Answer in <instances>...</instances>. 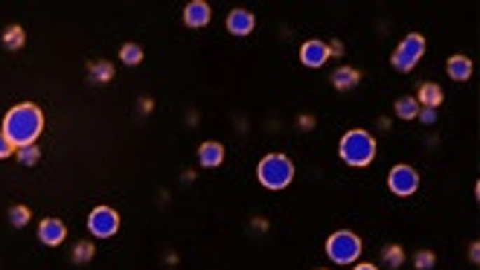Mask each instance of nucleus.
<instances>
[{
	"label": "nucleus",
	"mask_w": 480,
	"mask_h": 270,
	"mask_svg": "<svg viewBox=\"0 0 480 270\" xmlns=\"http://www.w3.org/2000/svg\"><path fill=\"white\" fill-rule=\"evenodd\" d=\"M210 21H213V9H210V3H204V0H192V3L184 6V24L189 29H201Z\"/></svg>",
	"instance_id": "nucleus-10"
},
{
	"label": "nucleus",
	"mask_w": 480,
	"mask_h": 270,
	"mask_svg": "<svg viewBox=\"0 0 480 270\" xmlns=\"http://www.w3.org/2000/svg\"><path fill=\"white\" fill-rule=\"evenodd\" d=\"M361 239L350 229H338L326 239V256H329L335 264H355L361 256Z\"/></svg>",
	"instance_id": "nucleus-5"
},
{
	"label": "nucleus",
	"mask_w": 480,
	"mask_h": 270,
	"mask_svg": "<svg viewBox=\"0 0 480 270\" xmlns=\"http://www.w3.org/2000/svg\"><path fill=\"white\" fill-rule=\"evenodd\" d=\"M434 264H437V256L431 253V250H419V253L413 256V267L416 270H434Z\"/></svg>",
	"instance_id": "nucleus-24"
},
{
	"label": "nucleus",
	"mask_w": 480,
	"mask_h": 270,
	"mask_svg": "<svg viewBox=\"0 0 480 270\" xmlns=\"http://www.w3.org/2000/svg\"><path fill=\"white\" fill-rule=\"evenodd\" d=\"M88 229L93 233V239H111V236H117V229H120V212L111 209V206H96V209H90Z\"/></svg>",
	"instance_id": "nucleus-7"
},
{
	"label": "nucleus",
	"mask_w": 480,
	"mask_h": 270,
	"mask_svg": "<svg viewBox=\"0 0 480 270\" xmlns=\"http://www.w3.org/2000/svg\"><path fill=\"white\" fill-rule=\"evenodd\" d=\"M315 270H326V267H315Z\"/></svg>",
	"instance_id": "nucleus-31"
},
{
	"label": "nucleus",
	"mask_w": 480,
	"mask_h": 270,
	"mask_svg": "<svg viewBox=\"0 0 480 270\" xmlns=\"http://www.w3.org/2000/svg\"><path fill=\"white\" fill-rule=\"evenodd\" d=\"M425 47H428L425 35H422V32H408V35L399 41V47L393 50V55H390L393 70H399V73H411V70L419 64L422 55H425Z\"/></svg>",
	"instance_id": "nucleus-4"
},
{
	"label": "nucleus",
	"mask_w": 480,
	"mask_h": 270,
	"mask_svg": "<svg viewBox=\"0 0 480 270\" xmlns=\"http://www.w3.org/2000/svg\"><path fill=\"white\" fill-rule=\"evenodd\" d=\"M469 259H472L474 264L480 262V244H477V241H472V247H469Z\"/></svg>",
	"instance_id": "nucleus-27"
},
{
	"label": "nucleus",
	"mask_w": 480,
	"mask_h": 270,
	"mask_svg": "<svg viewBox=\"0 0 480 270\" xmlns=\"http://www.w3.org/2000/svg\"><path fill=\"white\" fill-rule=\"evenodd\" d=\"M376 151H378V145H376V137L370 131H364V128H352V131H347L341 137V143H338V154H341V160L347 163V166H352V169H364V166H370L373 160H376Z\"/></svg>",
	"instance_id": "nucleus-2"
},
{
	"label": "nucleus",
	"mask_w": 480,
	"mask_h": 270,
	"mask_svg": "<svg viewBox=\"0 0 480 270\" xmlns=\"http://www.w3.org/2000/svg\"><path fill=\"white\" fill-rule=\"evenodd\" d=\"M12 154H15V145L6 140V134L4 131H0V160H6V157H12Z\"/></svg>",
	"instance_id": "nucleus-25"
},
{
	"label": "nucleus",
	"mask_w": 480,
	"mask_h": 270,
	"mask_svg": "<svg viewBox=\"0 0 480 270\" xmlns=\"http://www.w3.org/2000/svg\"><path fill=\"white\" fill-rule=\"evenodd\" d=\"M67 236V227L59 221V218H44L38 224V241L47 244V247H59Z\"/></svg>",
	"instance_id": "nucleus-11"
},
{
	"label": "nucleus",
	"mask_w": 480,
	"mask_h": 270,
	"mask_svg": "<svg viewBox=\"0 0 480 270\" xmlns=\"http://www.w3.org/2000/svg\"><path fill=\"white\" fill-rule=\"evenodd\" d=\"M0 41H4V47H6V50H21V47L27 44V32H24V27L12 24V27H6V29H4V35H0Z\"/></svg>",
	"instance_id": "nucleus-17"
},
{
	"label": "nucleus",
	"mask_w": 480,
	"mask_h": 270,
	"mask_svg": "<svg viewBox=\"0 0 480 270\" xmlns=\"http://www.w3.org/2000/svg\"><path fill=\"white\" fill-rule=\"evenodd\" d=\"M29 218H32V212H29V206H24V204H18V206L9 209V224H12L15 229H24V227L29 224Z\"/></svg>",
	"instance_id": "nucleus-21"
},
{
	"label": "nucleus",
	"mask_w": 480,
	"mask_h": 270,
	"mask_svg": "<svg viewBox=\"0 0 480 270\" xmlns=\"http://www.w3.org/2000/svg\"><path fill=\"white\" fill-rule=\"evenodd\" d=\"M416 117L425 122V125H434V122H437V111H434V108H419Z\"/></svg>",
	"instance_id": "nucleus-26"
},
{
	"label": "nucleus",
	"mask_w": 480,
	"mask_h": 270,
	"mask_svg": "<svg viewBox=\"0 0 480 270\" xmlns=\"http://www.w3.org/2000/svg\"><path fill=\"white\" fill-rule=\"evenodd\" d=\"M329 55H343V44L341 41H332L329 44Z\"/></svg>",
	"instance_id": "nucleus-28"
},
{
	"label": "nucleus",
	"mask_w": 480,
	"mask_h": 270,
	"mask_svg": "<svg viewBox=\"0 0 480 270\" xmlns=\"http://www.w3.org/2000/svg\"><path fill=\"white\" fill-rule=\"evenodd\" d=\"M120 62H123L125 67H137V64L143 62V47L134 44V41L123 44V47H120Z\"/></svg>",
	"instance_id": "nucleus-20"
},
{
	"label": "nucleus",
	"mask_w": 480,
	"mask_h": 270,
	"mask_svg": "<svg viewBox=\"0 0 480 270\" xmlns=\"http://www.w3.org/2000/svg\"><path fill=\"white\" fill-rule=\"evenodd\" d=\"M88 76H90V82L93 85H108L111 79H114V64L111 62H90V67H88Z\"/></svg>",
	"instance_id": "nucleus-16"
},
{
	"label": "nucleus",
	"mask_w": 480,
	"mask_h": 270,
	"mask_svg": "<svg viewBox=\"0 0 480 270\" xmlns=\"http://www.w3.org/2000/svg\"><path fill=\"white\" fill-rule=\"evenodd\" d=\"M329 59H332V55H329V44H326V41H320V38H309V41H303V47H300V62H303V67L317 70V67H323Z\"/></svg>",
	"instance_id": "nucleus-8"
},
{
	"label": "nucleus",
	"mask_w": 480,
	"mask_h": 270,
	"mask_svg": "<svg viewBox=\"0 0 480 270\" xmlns=\"http://www.w3.org/2000/svg\"><path fill=\"white\" fill-rule=\"evenodd\" d=\"M198 163H201L204 169H216V166H221V163H224V145L216 143V140L201 143V145H198Z\"/></svg>",
	"instance_id": "nucleus-13"
},
{
	"label": "nucleus",
	"mask_w": 480,
	"mask_h": 270,
	"mask_svg": "<svg viewBox=\"0 0 480 270\" xmlns=\"http://www.w3.org/2000/svg\"><path fill=\"white\" fill-rule=\"evenodd\" d=\"M312 125H315L312 117H300V128H312Z\"/></svg>",
	"instance_id": "nucleus-29"
},
{
	"label": "nucleus",
	"mask_w": 480,
	"mask_h": 270,
	"mask_svg": "<svg viewBox=\"0 0 480 270\" xmlns=\"http://www.w3.org/2000/svg\"><path fill=\"white\" fill-rule=\"evenodd\" d=\"M443 99H446V93H443V87H439L437 82H425L419 87V96H416L419 108H434V111L443 105Z\"/></svg>",
	"instance_id": "nucleus-14"
},
{
	"label": "nucleus",
	"mask_w": 480,
	"mask_h": 270,
	"mask_svg": "<svg viewBox=\"0 0 480 270\" xmlns=\"http://www.w3.org/2000/svg\"><path fill=\"white\" fill-rule=\"evenodd\" d=\"M256 180L265 189L280 192V189H285L288 183L294 180V163L288 160L285 154H280V151L265 154V157L259 160V166H256Z\"/></svg>",
	"instance_id": "nucleus-3"
},
{
	"label": "nucleus",
	"mask_w": 480,
	"mask_h": 270,
	"mask_svg": "<svg viewBox=\"0 0 480 270\" xmlns=\"http://www.w3.org/2000/svg\"><path fill=\"white\" fill-rule=\"evenodd\" d=\"M15 157L21 166H35L41 160V151H38V145H24V148H15Z\"/></svg>",
	"instance_id": "nucleus-22"
},
{
	"label": "nucleus",
	"mask_w": 480,
	"mask_h": 270,
	"mask_svg": "<svg viewBox=\"0 0 480 270\" xmlns=\"http://www.w3.org/2000/svg\"><path fill=\"white\" fill-rule=\"evenodd\" d=\"M93 259V244L90 241H79L73 247V262L76 264H85V262H90Z\"/></svg>",
	"instance_id": "nucleus-23"
},
{
	"label": "nucleus",
	"mask_w": 480,
	"mask_h": 270,
	"mask_svg": "<svg viewBox=\"0 0 480 270\" xmlns=\"http://www.w3.org/2000/svg\"><path fill=\"white\" fill-rule=\"evenodd\" d=\"M388 186H390L393 195L411 198V195H416V189H419V171L413 166H408V163H399V166H393L388 171Z\"/></svg>",
	"instance_id": "nucleus-6"
},
{
	"label": "nucleus",
	"mask_w": 480,
	"mask_h": 270,
	"mask_svg": "<svg viewBox=\"0 0 480 270\" xmlns=\"http://www.w3.org/2000/svg\"><path fill=\"white\" fill-rule=\"evenodd\" d=\"M256 29V15L247 12V9H230L227 15V32L236 35V38H245Z\"/></svg>",
	"instance_id": "nucleus-9"
},
{
	"label": "nucleus",
	"mask_w": 480,
	"mask_h": 270,
	"mask_svg": "<svg viewBox=\"0 0 480 270\" xmlns=\"http://www.w3.org/2000/svg\"><path fill=\"white\" fill-rule=\"evenodd\" d=\"M396 117L399 120H416V113H419V102H416V96H402V99H396Z\"/></svg>",
	"instance_id": "nucleus-19"
},
{
	"label": "nucleus",
	"mask_w": 480,
	"mask_h": 270,
	"mask_svg": "<svg viewBox=\"0 0 480 270\" xmlns=\"http://www.w3.org/2000/svg\"><path fill=\"white\" fill-rule=\"evenodd\" d=\"M358 82H361V73H358L355 67H350V64H341V67H335V73H332V85H335V90H352Z\"/></svg>",
	"instance_id": "nucleus-15"
},
{
	"label": "nucleus",
	"mask_w": 480,
	"mask_h": 270,
	"mask_svg": "<svg viewBox=\"0 0 480 270\" xmlns=\"http://www.w3.org/2000/svg\"><path fill=\"white\" fill-rule=\"evenodd\" d=\"M381 262H384V267L399 270L402 264H405V247H399V244H388V247L381 250Z\"/></svg>",
	"instance_id": "nucleus-18"
},
{
	"label": "nucleus",
	"mask_w": 480,
	"mask_h": 270,
	"mask_svg": "<svg viewBox=\"0 0 480 270\" xmlns=\"http://www.w3.org/2000/svg\"><path fill=\"white\" fill-rule=\"evenodd\" d=\"M6 140L15 145V148H24V145H35V140L41 137L44 131V113L35 102H21L6 111L4 117V128Z\"/></svg>",
	"instance_id": "nucleus-1"
},
{
	"label": "nucleus",
	"mask_w": 480,
	"mask_h": 270,
	"mask_svg": "<svg viewBox=\"0 0 480 270\" xmlns=\"http://www.w3.org/2000/svg\"><path fill=\"white\" fill-rule=\"evenodd\" d=\"M352 270H378V267H376V264H367V262H361V264H355Z\"/></svg>",
	"instance_id": "nucleus-30"
},
{
	"label": "nucleus",
	"mask_w": 480,
	"mask_h": 270,
	"mask_svg": "<svg viewBox=\"0 0 480 270\" xmlns=\"http://www.w3.org/2000/svg\"><path fill=\"white\" fill-rule=\"evenodd\" d=\"M446 70H448V76L454 82H469L472 73H474V62L469 59V55L457 52V55H451V59L446 62Z\"/></svg>",
	"instance_id": "nucleus-12"
}]
</instances>
